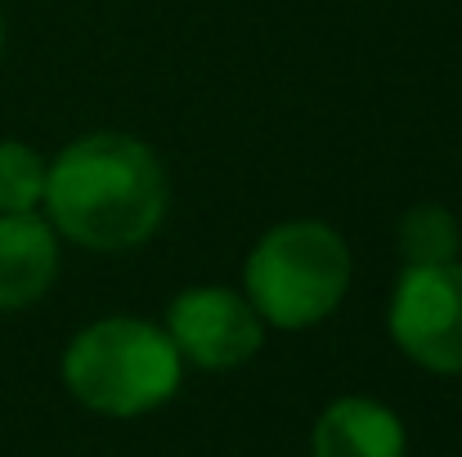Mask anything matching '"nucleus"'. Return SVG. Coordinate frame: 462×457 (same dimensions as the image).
<instances>
[{
	"mask_svg": "<svg viewBox=\"0 0 462 457\" xmlns=\"http://www.w3.org/2000/svg\"><path fill=\"white\" fill-rule=\"evenodd\" d=\"M171 206L166 166L144 140L122 131H95L45 161L41 215L59 242L122 256L153 238Z\"/></svg>",
	"mask_w": 462,
	"mask_h": 457,
	"instance_id": "f257e3e1",
	"label": "nucleus"
},
{
	"mask_svg": "<svg viewBox=\"0 0 462 457\" xmlns=\"http://www.w3.org/2000/svg\"><path fill=\"white\" fill-rule=\"evenodd\" d=\"M59 377L68 395L99 417H144L175 399L184 381V359L166 327L131 314H108L86 323L59 354Z\"/></svg>",
	"mask_w": 462,
	"mask_h": 457,
	"instance_id": "f03ea898",
	"label": "nucleus"
},
{
	"mask_svg": "<svg viewBox=\"0 0 462 457\" xmlns=\"http://www.w3.org/2000/svg\"><path fill=\"white\" fill-rule=\"evenodd\" d=\"M350 247L323 220H283L243 260V297L274 332H306L332 318L350 292Z\"/></svg>",
	"mask_w": 462,
	"mask_h": 457,
	"instance_id": "7ed1b4c3",
	"label": "nucleus"
},
{
	"mask_svg": "<svg viewBox=\"0 0 462 457\" xmlns=\"http://www.w3.org/2000/svg\"><path fill=\"white\" fill-rule=\"evenodd\" d=\"M386 332L409 363L462 377V260L404 265L391 288Z\"/></svg>",
	"mask_w": 462,
	"mask_h": 457,
	"instance_id": "20e7f679",
	"label": "nucleus"
},
{
	"mask_svg": "<svg viewBox=\"0 0 462 457\" xmlns=\"http://www.w3.org/2000/svg\"><path fill=\"white\" fill-rule=\"evenodd\" d=\"M162 327H166L171 345L180 350L184 368L193 363L202 372H234V368L252 363L270 332L243 292L220 288V283L184 288L166 305Z\"/></svg>",
	"mask_w": 462,
	"mask_h": 457,
	"instance_id": "39448f33",
	"label": "nucleus"
},
{
	"mask_svg": "<svg viewBox=\"0 0 462 457\" xmlns=\"http://www.w3.org/2000/svg\"><path fill=\"white\" fill-rule=\"evenodd\" d=\"M409 431L400 413L373 395L332 399L310 426V457H404Z\"/></svg>",
	"mask_w": 462,
	"mask_h": 457,
	"instance_id": "423d86ee",
	"label": "nucleus"
},
{
	"mask_svg": "<svg viewBox=\"0 0 462 457\" xmlns=\"http://www.w3.org/2000/svg\"><path fill=\"white\" fill-rule=\"evenodd\" d=\"M59 279V233L41 211L0 215V314L36 305Z\"/></svg>",
	"mask_w": 462,
	"mask_h": 457,
	"instance_id": "0eeeda50",
	"label": "nucleus"
},
{
	"mask_svg": "<svg viewBox=\"0 0 462 457\" xmlns=\"http://www.w3.org/2000/svg\"><path fill=\"white\" fill-rule=\"evenodd\" d=\"M458 220L449 206L440 202H418L404 211L400 220V256L404 265H440V260H458Z\"/></svg>",
	"mask_w": 462,
	"mask_h": 457,
	"instance_id": "6e6552de",
	"label": "nucleus"
},
{
	"mask_svg": "<svg viewBox=\"0 0 462 457\" xmlns=\"http://www.w3.org/2000/svg\"><path fill=\"white\" fill-rule=\"evenodd\" d=\"M45 157L23 140H0V215L41 211Z\"/></svg>",
	"mask_w": 462,
	"mask_h": 457,
	"instance_id": "1a4fd4ad",
	"label": "nucleus"
},
{
	"mask_svg": "<svg viewBox=\"0 0 462 457\" xmlns=\"http://www.w3.org/2000/svg\"><path fill=\"white\" fill-rule=\"evenodd\" d=\"M0 54H5V18H0Z\"/></svg>",
	"mask_w": 462,
	"mask_h": 457,
	"instance_id": "9d476101",
	"label": "nucleus"
}]
</instances>
